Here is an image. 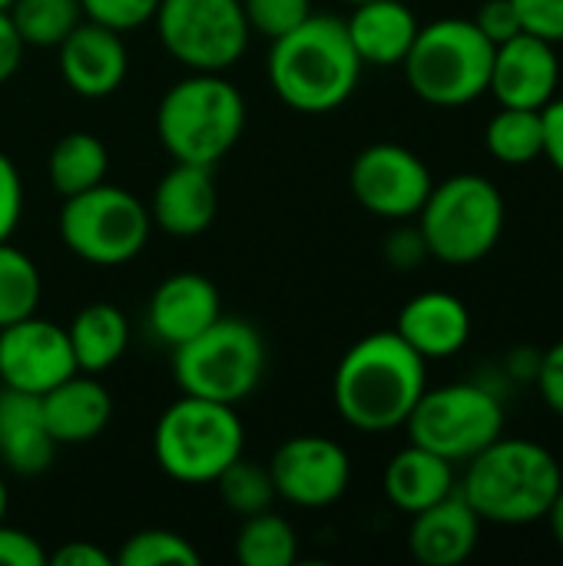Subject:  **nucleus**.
Masks as SVG:
<instances>
[{
    "mask_svg": "<svg viewBox=\"0 0 563 566\" xmlns=\"http://www.w3.org/2000/svg\"><path fill=\"white\" fill-rule=\"evenodd\" d=\"M212 484H216L222 504L239 521L242 517H252V514H262V511H272V504L279 501L275 484H272V474H269V464L249 461L246 454L236 458Z\"/></svg>",
    "mask_w": 563,
    "mask_h": 566,
    "instance_id": "obj_31",
    "label": "nucleus"
},
{
    "mask_svg": "<svg viewBox=\"0 0 563 566\" xmlns=\"http://www.w3.org/2000/svg\"><path fill=\"white\" fill-rule=\"evenodd\" d=\"M246 451V424L236 405L183 395L153 431V458L159 471L179 484H212Z\"/></svg>",
    "mask_w": 563,
    "mask_h": 566,
    "instance_id": "obj_6",
    "label": "nucleus"
},
{
    "mask_svg": "<svg viewBox=\"0 0 563 566\" xmlns=\"http://www.w3.org/2000/svg\"><path fill=\"white\" fill-rule=\"evenodd\" d=\"M76 358L63 325L40 315L20 318L0 328V385L27 395H46L70 375H76Z\"/></svg>",
    "mask_w": 563,
    "mask_h": 566,
    "instance_id": "obj_14",
    "label": "nucleus"
},
{
    "mask_svg": "<svg viewBox=\"0 0 563 566\" xmlns=\"http://www.w3.org/2000/svg\"><path fill=\"white\" fill-rule=\"evenodd\" d=\"M23 216V182L7 153H0V242H10Z\"/></svg>",
    "mask_w": 563,
    "mask_h": 566,
    "instance_id": "obj_36",
    "label": "nucleus"
},
{
    "mask_svg": "<svg viewBox=\"0 0 563 566\" xmlns=\"http://www.w3.org/2000/svg\"><path fill=\"white\" fill-rule=\"evenodd\" d=\"M395 332L425 358L441 361L458 355L471 338V312L468 305L441 289L421 292L408 298L398 312Z\"/></svg>",
    "mask_w": 563,
    "mask_h": 566,
    "instance_id": "obj_20",
    "label": "nucleus"
},
{
    "mask_svg": "<svg viewBox=\"0 0 563 566\" xmlns=\"http://www.w3.org/2000/svg\"><path fill=\"white\" fill-rule=\"evenodd\" d=\"M544 521L551 524V534H554L557 547L563 551V488L557 491V497H554V504H551V511H548V517H544Z\"/></svg>",
    "mask_w": 563,
    "mask_h": 566,
    "instance_id": "obj_44",
    "label": "nucleus"
},
{
    "mask_svg": "<svg viewBox=\"0 0 563 566\" xmlns=\"http://www.w3.org/2000/svg\"><path fill=\"white\" fill-rule=\"evenodd\" d=\"M541 123H544V149H541V156H548V163L563 176V96H554L541 109Z\"/></svg>",
    "mask_w": 563,
    "mask_h": 566,
    "instance_id": "obj_41",
    "label": "nucleus"
},
{
    "mask_svg": "<svg viewBox=\"0 0 563 566\" xmlns=\"http://www.w3.org/2000/svg\"><path fill=\"white\" fill-rule=\"evenodd\" d=\"M415 219L431 259L445 265H475L498 249L508 222V206L501 189L488 176L458 172L431 186Z\"/></svg>",
    "mask_w": 563,
    "mask_h": 566,
    "instance_id": "obj_7",
    "label": "nucleus"
},
{
    "mask_svg": "<svg viewBox=\"0 0 563 566\" xmlns=\"http://www.w3.org/2000/svg\"><path fill=\"white\" fill-rule=\"evenodd\" d=\"M66 335H70L76 368L86 375H103L126 355L129 322L116 305L90 302L73 315V322L66 325Z\"/></svg>",
    "mask_w": 563,
    "mask_h": 566,
    "instance_id": "obj_25",
    "label": "nucleus"
},
{
    "mask_svg": "<svg viewBox=\"0 0 563 566\" xmlns=\"http://www.w3.org/2000/svg\"><path fill=\"white\" fill-rule=\"evenodd\" d=\"M106 169H110V153H106L103 139L93 133H83V129L60 136L46 156L50 186L63 199L100 186L106 179Z\"/></svg>",
    "mask_w": 563,
    "mask_h": 566,
    "instance_id": "obj_26",
    "label": "nucleus"
},
{
    "mask_svg": "<svg viewBox=\"0 0 563 566\" xmlns=\"http://www.w3.org/2000/svg\"><path fill=\"white\" fill-rule=\"evenodd\" d=\"M246 129V99L222 73H192L173 83L156 106V136L173 163L216 166Z\"/></svg>",
    "mask_w": 563,
    "mask_h": 566,
    "instance_id": "obj_4",
    "label": "nucleus"
},
{
    "mask_svg": "<svg viewBox=\"0 0 563 566\" xmlns=\"http://www.w3.org/2000/svg\"><path fill=\"white\" fill-rule=\"evenodd\" d=\"M455 491V464L421 444L402 448L385 468V497L402 514H418Z\"/></svg>",
    "mask_w": 563,
    "mask_h": 566,
    "instance_id": "obj_24",
    "label": "nucleus"
},
{
    "mask_svg": "<svg viewBox=\"0 0 563 566\" xmlns=\"http://www.w3.org/2000/svg\"><path fill=\"white\" fill-rule=\"evenodd\" d=\"M242 13L252 33L275 40L312 17V0H242Z\"/></svg>",
    "mask_w": 563,
    "mask_h": 566,
    "instance_id": "obj_33",
    "label": "nucleus"
},
{
    "mask_svg": "<svg viewBox=\"0 0 563 566\" xmlns=\"http://www.w3.org/2000/svg\"><path fill=\"white\" fill-rule=\"evenodd\" d=\"M119 566H199V551L176 531L146 527L123 541L119 554L113 557Z\"/></svg>",
    "mask_w": 563,
    "mask_h": 566,
    "instance_id": "obj_32",
    "label": "nucleus"
},
{
    "mask_svg": "<svg viewBox=\"0 0 563 566\" xmlns=\"http://www.w3.org/2000/svg\"><path fill=\"white\" fill-rule=\"evenodd\" d=\"M534 385H538L544 405L557 418H563V338L541 355L538 371H534Z\"/></svg>",
    "mask_w": 563,
    "mask_h": 566,
    "instance_id": "obj_40",
    "label": "nucleus"
},
{
    "mask_svg": "<svg viewBox=\"0 0 563 566\" xmlns=\"http://www.w3.org/2000/svg\"><path fill=\"white\" fill-rule=\"evenodd\" d=\"M56 448L40 398L0 385V464L20 478H33L53 464Z\"/></svg>",
    "mask_w": 563,
    "mask_h": 566,
    "instance_id": "obj_22",
    "label": "nucleus"
},
{
    "mask_svg": "<svg viewBox=\"0 0 563 566\" xmlns=\"http://www.w3.org/2000/svg\"><path fill=\"white\" fill-rule=\"evenodd\" d=\"M461 497L475 507L481 524L528 527L548 517L563 488L561 461L531 438H498L471 461H465Z\"/></svg>",
    "mask_w": 563,
    "mask_h": 566,
    "instance_id": "obj_3",
    "label": "nucleus"
},
{
    "mask_svg": "<svg viewBox=\"0 0 563 566\" xmlns=\"http://www.w3.org/2000/svg\"><path fill=\"white\" fill-rule=\"evenodd\" d=\"M46 564H53V566H110L113 564V557H110L106 551H100L96 544H90V541H66L63 547H56V551L46 557Z\"/></svg>",
    "mask_w": 563,
    "mask_h": 566,
    "instance_id": "obj_43",
    "label": "nucleus"
},
{
    "mask_svg": "<svg viewBox=\"0 0 563 566\" xmlns=\"http://www.w3.org/2000/svg\"><path fill=\"white\" fill-rule=\"evenodd\" d=\"M265 338L252 322L219 315L196 338L173 348V378L183 395L222 405L246 401L265 375Z\"/></svg>",
    "mask_w": 563,
    "mask_h": 566,
    "instance_id": "obj_8",
    "label": "nucleus"
},
{
    "mask_svg": "<svg viewBox=\"0 0 563 566\" xmlns=\"http://www.w3.org/2000/svg\"><path fill=\"white\" fill-rule=\"evenodd\" d=\"M471 20L478 23V30L494 46H501V43H508L511 36L521 33V17H518V10H514L511 0H484L478 7V17H471Z\"/></svg>",
    "mask_w": 563,
    "mask_h": 566,
    "instance_id": "obj_38",
    "label": "nucleus"
},
{
    "mask_svg": "<svg viewBox=\"0 0 563 566\" xmlns=\"http://www.w3.org/2000/svg\"><path fill=\"white\" fill-rule=\"evenodd\" d=\"M43 295L37 262L10 242H0V328L37 315Z\"/></svg>",
    "mask_w": 563,
    "mask_h": 566,
    "instance_id": "obj_30",
    "label": "nucleus"
},
{
    "mask_svg": "<svg viewBox=\"0 0 563 566\" xmlns=\"http://www.w3.org/2000/svg\"><path fill=\"white\" fill-rule=\"evenodd\" d=\"M80 7L86 20H96L103 27L126 33V30L149 23L156 17L159 0H80Z\"/></svg>",
    "mask_w": 563,
    "mask_h": 566,
    "instance_id": "obj_34",
    "label": "nucleus"
},
{
    "mask_svg": "<svg viewBox=\"0 0 563 566\" xmlns=\"http://www.w3.org/2000/svg\"><path fill=\"white\" fill-rule=\"evenodd\" d=\"M10 20L27 46L56 50L83 20L80 0H13Z\"/></svg>",
    "mask_w": 563,
    "mask_h": 566,
    "instance_id": "obj_29",
    "label": "nucleus"
},
{
    "mask_svg": "<svg viewBox=\"0 0 563 566\" xmlns=\"http://www.w3.org/2000/svg\"><path fill=\"white\" fill-rule=\"evenodd\" d=\"M219 315L222 298L216 282L199 272H176L156 285L146 308V328L159 345L176 348L209 328Z\"/></svg>",
    "mask_w": 563,
    "mask_h": 566,
    "instance_id": "obj_17",
    "label": "nucleus"
},
{
    "mask_svg": "<svg viewBox=\"0 0 563 566\" xmlns=\"http://www.w3.org/2000/svg\"><path fill=\"white\" fill-rule=\"evenodd\" d=\"M478 541H481V517L461 497V491L411 514L408 551L421 566L465 564L475 554Z\"/></svg>",
    "mask_w": 563,
    "mask_h": 566,
    "instance_id": "obj_19",
    "label": "nucleus"
},
{
    "mask_svg": "<svg viewBox=\"0 0 563 566\" xmlns=\"http://www.w3.org/2000/svg\"><path fill=\"white\" fill-rule=\"evenodd\" d=\"M428 388V361L392 328L355 342L332 378L338 418L365 434L405 428Z\"/></svg>",
    "mask_w": 563,
    "mask_h": 566,
    "instance_id": "obj_1",
    "label": "nucleus"
},
{
    "mask_svg": "<svg viewBox=\"0 0 563 566\" xmlns=\"http://www.w3.org/2000/svg\"><path fill=\"white\" fill-rule=\"evenodd\" d=\"M345 3H352V7H355V3H362V0H345Z\"/></svg>",
    "mask_w": 563,
    "mask_h": 566,
    "instance_id": "obj_47",
    "label": "nucleus"
},
{
    "mask_svg": "<svg viewBox=\"0 0 563 566\" xmlns=\"http://www.w3.org/2000/svg\"><path fill=\"white\" fill-rule=\"evenodd\" d=\"M149 219L166 235L192 239L202 235L219 212V189L209 166L173 163V169L156 182L149 199Z\"/></svg>",
    "mask_w": 563,
    "mask_h": 566,
    "instance_id": "obj_18",
    "label": "nucleus"
},
{
    "mask_svg": "<svg viewBox=\"0 0 563 566\" xmlns=\"http://www.w3.org/2000/svg\"><path fill=\"white\" fill-rule=\"evenodd\" d=\"M40 408L56 444H86L106 431L113 418V395L96 381V375L76 371L40 395Z\"/></svg>",
    "mask_w": 563,
    "mask_h": 566,
    "instance_id": "obj_21",
    "label": "nucleus"
},
{
    "mask_svg": "<svg viewBox=\"0 0 563 566\" xmlns=\"http://www.w3.org/2000/svg\"><path fill=\"white\" fill-rule=\"evenodd\" d=\"M345 27L362 66H402L421 23L405 0H362Z\"/></svg>",
    "mask_w": 563,
    "mask_h": 566,
    "instance_id": "obj_23",
    "label": "nucleus"
},
{
    "mask_svg": "<svg viewBox=\"0 0 563 566\" xmlns=\"http://www.w3.org/2000/svg\"><path fill=\"white\" fill-rule=\"evenodd\" d=\"M504 405L491 388L455 381L425 388L405 428L411 444H421L451 464H465L504 434Z\"/></svg>",
    "mask_w": 563,
    "mask_h": 566,
    "instance_id": "obj_10",
    "label": "nucleus"
},
{
    "mask_svg": "<svg viewBox=\"0 0 563 566\" xmlns=\"http://www.w3.org/2000/svg\"><path fill=\"white\" fill-rule=\"evenodd\" d=\"M10 3H13V0H0V10H10Z\"/></svg>",
    "mask_w": 563,
    "mask_h": 566,
    "instance_id": "obj_46",
    "label": "nucleus"
},
{
    "mask_svg": "<svg viewBox=\"0 0 563 566\" xmlns=\"http://www.w3.org/2000/svg\"><path fill=\"white\" fill-rule=\"evenodd\" d=\"M46 557L33 534L0 521V566H46Z\"/></svg>",
    "mask_w": 563,
    "mask_h": 566,
    "instance_id": "obj_39",
    "label": "nucleus"
},
{
    "mask_svg": "<svg viewBox=\"0 0 563 566\" xmlns=\"http://www.w3.org/2000/svg\"><path fill=\"white\" fill-rule=\"evenodd\" d=\"M7 488H3V478H0V521H3V514H7Z\"/></svg>",
    "mask_w": 563,
    "mask_h": 566,
    "instance_id": "obj_45",
    "label": "nucleus"
},
{
    "mask_svg": "<svg viewBox=\"0 0 563 566\" xmlns=\"http://www.w3.org/2000/svg\"><path fill=\"white\" fill-rule=\"evenodd\" d=\"M156 33L163 50L192 73H226L249 50L242 0H159Z\"/></svg>",
    "mask_w": 563,
    "mask_h": 566,
    "instance_id": "obj_11",
    "label": "nucleus"
},
{
    "mask_svg": "<svg viewBox=\"0 0 563 566\" xmlns=\"http://www.w3.org/2000/svg\"><path fill=\"white\" fill-rule=\"evenodd\" d=\"M352 196L378 219L408 222L425 206L435 179L418 153L402 143L365 146L348 169Z\"/></svg>",
    "mask_w": 563,
    "mask_h": 566,
    "instance_id": "obj_12",
    "label": "nucleus"
},
{
    "mask_svg": "<svg viewBox=\"0 0 563 566\" xmlns=\"http://www.w3.org/2000/svg\"><path fill=\"white\" fill-rule=\"evenodd\" d=\"M385 259H388L392 269H402V272L418 269L425 259H431L428 255V242H425L418 222L415 226H405L402 222L398 229L388 232V239H385Z\"/></svg>",
    "mask_w": 563,
    "mask_h": 566,
    "instance_id": "obj_37",
    "label": "nucleus"
},
{
    "mask_svg": "<svg viewBox=\"0 0 563 566\" xmlns=\"http://www.w3.org/2000/svg\"><path fill=\"white\" fill-rule=\"evenodd\" d=\"M518 17H521V30L548 40V43H563V0H511Z\"/></svg>",
    "mask_w": 563,
    "mask_h": 566,
    "instance_id": "obj_35",
    "label": "nucleus"
},
{
    "mask_svg": "<svg viewBox=\"0 0 563 566\" xmlns=\"http://www.w3.org/2000/svg\"><path fill=\"white\" fill-rule=\"evenodd\" d=\"M265 73L275 96L295 113L322 116L352 99L362 80V60L345 20L312 13L295 30L269 40Z\"/></svg>",
    "mask_w": 563,
    "mask_h": 566,
    "instance_id": "obj_2",
    "label": "nucleus"
},
{
    "mask_svg": "<svg viewBox=\"0 0 563 566\" xmlns=\"http://www.w3.org/2000/svg\"><path fill=\"white\" fill-rule=\"evenodd\" d=\"M269 474L282 501L305 511H322L345 497L352 484V458L332 438L295 434L275 448Z\"/></svg>",
    "mask_w": 563,
    "mask_h": 566,
    "instance_id": "obj_13",
    "label": "nucleus"
},
{
    "mask_svg": "<svg viewBox=\"0 0 563 566\" xmlns=\"http://www.w3.org/2000/svg\"><path fill=\"white\" fill-rule=\"evenodd\" d=\"M299 557L295 527L272 511L242 517L236 534V560L242 566H292Z\"/></svg>",
    "mask_w": 563,
    "mask_h": 566,
    "instance_id": "obj_28",
    "label": "nucleus"
},
{
    "mask_svg": "<svg viewBox=\"0 0 563 566\" xmlns=\"http://www.w3.org/2000/svg\"><path fill=\"white\" fill-rule=\"evenodd\" d=\"M23 53H27L23 36L17 33V27H13L10 13H7V10H0V83H7V80L20 70Z\"/></svg>",
    "mask_w": 563,
    "mask_h": 566,
    "instance_id": "obj_42",
    "label": "nucleus"
},
{
    "mask_svg": "<svg viewBox=\"0 0 563 566\" xmlns=\"http://www.w3.org/2000/svg\"><path fill=\"white\" fill-rule=\"evenodd\" d=\"M484 146L504 166H528L541 159V149H544L541 109L501 106L484 126Z\"/></svg>",
    "mask_w": 563,
    "mask_h": 566,
    "instance_id": "obj_27",
    "label": "nucleus"
},
{
    "mask_svg": "<svg viewBox=\"0 0 563 566\" xmlns=\"http://www.w3.org/2000/svg\"><path fill=\"white\" fill-rule=\"evenodd\" d=\"M557 86H561V60L554 43L521 30L508 43L494 46L488 93H494L501 106L544 109L557 96Z\"/></svg>",
    "mask_w": 563,
    "mask_h": 566,
    "instance_id": "obj_15",
    "label": "nucleus"
},
{
    "mask_svg": "<svg viewBox=\"0 0 563 566\" xmlns=\"http://www.w3.org/2000/svg\"><path fill=\"white\" fill-rule=\"evenodd\" d=\"M63 83L83 99L113 96L129 70V53L123 33L96 20H80L76 30L56 46Z\"/></svg>",
    "mask_w": 563,
    "mask_h": 566,
    "instance_id": "obj_16",
    "label": "nucleus"
},
{
    "mask_svg": "<svg viewBox=\"0 0 563 566\" xmlns=\"http://www.w3.org/2000/svg\"><path fill=\"white\" fill-rule=\"evenodd\" d=\"M494 43L468 17H441L418 27L402 63L411 93L431 106H468L488 93Z\"/></svg>",
    "mask_w": 563,
    "mask_h": 566,
    "instance_id": "obj_5",
    "label": "nucleus"
},
{
    "mask_svg": "<svg viewBox=\"0 0 563 566\" xmlns=\"http://www.w3.org/2000/svg\"><path fill=\"white\" fill-rule=\"evenodd\" d=\"M56 226L63 245L76 259L103 269L133 262L146 249L153 232L149 209L129 189L106 182L66 196Z\"/></svg>",
    "mask_w": 563,
    "mask_h": 566,
    "instance_id": "obj_9",
    "label": "nucleus"
}]
</instances>
